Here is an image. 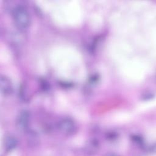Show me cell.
Listing matches in <instances>:
<instances>
[{
  "mask_svg": "<svg viewBox=\"0 0 156 156\" xmlns=\"http://www.w3.org/2000/svg\"><path fill=\"white\" fill-rule=\"evenodd\" d=\"M12 18L16 27L20 30H27L30 24V15L26 7L18 5L12 10Z\"/></svg>",
  "mask_w": 156,
  "mask_h": 156,
  "instance_id": "6da1fadb",
  "label": "cell"
},
{
  "mask_svg": "<svg viewBox=\"0 0 156 156\" xmlns=\"http://www.w3.org/2000/svg\"><path fill=\"white\" fill-rule=\"evenodd\" d=\"M59 131L66 136H71L77 131V125L73 119L69 117H64L60 119L58 122Z\"/></svg>",
  "mask_w": 156,
  "mask_h": 156,
  "instance_id": "7a4b0ae2",
  "label": "cell"
},
{
  "mask_svg": "<svg viewBox=\"0 0 156 156\" xmlns=\"http://www.w3.org/2000/svg\"><path fill=\"white\" fill-rule=\"evenodd\" d=\"M30 122V113L28 110H21L16 118L18 127L23 132H27L29 129Z\"/></svg>",
  "mask_w": 156,
  "mask_h": 156,
  "instance_id": "3957f363",
  "label": "cell"
},
{
  "mask_svg": "<svg viewBox=\"0 0 156 156\" xmlns=\"http://www.w3.org/2000/svg\"><path fill=\"white\" fill-rule=\"evenodd\" d=\"M0 90L2 95L9 96L12 92V83L5 76L1 75L0 77Z\"/></svg>",
  "mask_w": 156,
  "mask_h": 156,
  "instance_id": "277c9868",
  "label": "cell"
},
{
  "mask_svg": "<svg viewBox=\"0 0 156 156\" xmlns=\"http://www.w3.org/2000/svg\"><path fill=\"white\" fill-rule=\"evenodd\" d=\"M18 146V140L13 135L7 136L4 141V147L6 151L10 152L14 150Z\"/></svg>",
  "mask_w": 156,
  "mask_h": 156,
  "instance_id": "5b68a950",
  "label": "cell"
}]
</instances>
